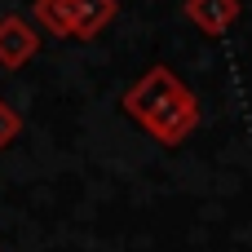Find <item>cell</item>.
<instances>
[{
	"label": "cell",
	"instance_id": "obj_1",
	"mask_svg": "<svg viewBox=\"0 0 252 252\" xmlns=\"http://www.w3.org/2000/svg\"><path fill=\"white\" fill-rule=\"evenodd\" d=\"M124 115L137 120L159 146H182L195 124H199V102L195 93L168 71V66H151L124 97H120Z\"/></svg>",
	"mask_w": 252,
	"mask_h": 252
},
{
	"label": "cell",
	"instance_id": "obj_2",
	"mask_svg": "<svg viewBox=\"0 0 252 252\" xmlns=\"http://www.w3.org/2000/svg\"><path fill=\"white\" fill-rule=\"evenodd\" d=\"M40 53V31L22 18V13H4L0 18V66L18 71Z\"/></svg>",
	"mask_w": 252,
	"mask_h": 252
},
{
	"label": "cell",
	"instance_id": "obj_3",
	"mask_svg": "<svg viewBox=\"0 0 252 252\" xmlns=\"http://www.w3.org/2000/svg\"><path fill=\"white\" fill-rule=\"evenodd\" d=\"M186 9V18L204 31V35H226L230 27H235V18H239V0H186L182 4Z\"/></svg>",
	"mask_w": 252,
	"mask_h": 252
},
{
	"label": "cell",
	"instance_id": "obj_4",
	"mask_svg": "<svg viewBox=\"0 0 252 252\" xmlns=\"http://www.w3.org/2000/svg\"><path fill=\"white\" fill-rule=\"evenodd\" d=\"M120 13V0H75V40L102 35Z\"/></svg>",
	"mask_w": 252,
	"mask_h": 252
},
{
	"label": "cell",
	"instance_id": "obj_5",
	"mask_svg": "<svg viewBox=\"0 0 252 252\" xmlns=\"http://www.w3.org/2000/svg\"><path fill=\"white\" fill-rule=\"evenodd\" d=\"M35 22L62 40H75V0H35Z\"/></svg>",
	"mask_w": 252,
	"mask_h": 252
},
{
	"label": "cell",
	"instance_id": "obj_6",
	"mask_svg": "<svg viewBox=\"0 0 252 252\" xmlns=\"http://www.w3.org/2000/svg\"><path fill=\"white\" fill-rule=\"evenodd\" d=\"M22 133V115L9 106V102H0V151L4 146H13V137Z\"/></svg>",
	"mask_w": 252,
	"mask_h": 252
}]
</instances>
